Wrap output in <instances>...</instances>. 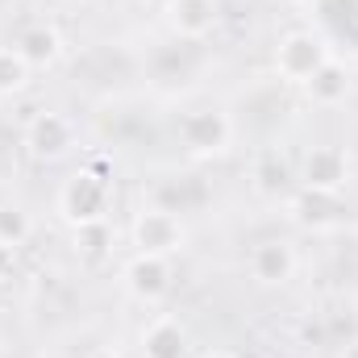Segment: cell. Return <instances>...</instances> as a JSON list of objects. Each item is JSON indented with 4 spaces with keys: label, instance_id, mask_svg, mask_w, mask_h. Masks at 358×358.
<instances>
[{
    "label": "cell",
    "instance_id": "cell-20",
    "mask_svg": "<svg viewBox=\"0 0 358 358\" xmlns=\"http://www.w3.org/2000/svg\"><path fill=\"white\" fill-rule=\"evenodd\" d=\"M200 358H238V355H234V350H204Z\"/></svg>",
    "mask_w": 358,
    "mask_h": 358
},
{
    "label": "cell",
    "instance_id": "cell-4",
    "mask_svg": "<svg viewBox=\"0 0 358 358\" xmlns=\"http://www.w3.org/2000/svg\"><path fill=\"white\" fill-rule=\"evenodd\" d=\"M129 242H134V255H159V259H176L187 242V225L176 213H163V208H142L134 221H129Z\"/></svg>",
    "mask_w": 358,
    "mask_h": 358
},
{
    "label": "cell",
    "instance_id": "cell-12",
    "mask_svg": "<svg viewBox=\"0 0 358 358\" xmlns=\"http://www.w3.org/2000/svg\"><path fill=\"white\" fill-rule=\"evenodd\" d=\"M13 46H17V55H21L34 71H46V67H55V63L63 59V38H59V29L46 25V21L25 25Z\"/></svg>",
    "mask_w": 358,
    "mask_h": 358
},
{
    "label": "cell",
    "instance_id": "cell-7",
    "mask_svg": "<svg viewBox=\"0 0 358 358\" xmlns=\"http://www.w3.org/2000/svg\"><path fill=\"white\" fill-rule=\"evenodd\" d=\"M121 283L138 304H159L176 287V267L171 259H159V255H134L121 267Z\"/></svg>",
    "mask_w": 358,
    "mask_h": 358
},
{
    "label": "cell",
    "instance_id": "cell-6",
    "mask_svg": "<svg viewBox=\"0 0 358 358\" xmlns=\"http://www.w3.org/2000/svg\"><path fill=\"white\" fill-rule=\"evenodd\" d=\"M296 183L304 192H325V196H342L350 183V159L342 146H313L304 150L300 167H296Z\"/></svg>",
    "mask_w": 358,
    "mask_h": 358
},
{
    "label": "cell",
    "instance_id": "cell-9",
    "mask_svg": "<svg viewBox=\"0 0 358 358\" xmlns=\"http://www.w3.org/2000/svg\"><path fill=\"white\" fill-rule=\"evenodd\" d=\"M208 200H213V187L200 176H167L150 187V208H163V213H176V217L204 208Z\"/></svg>",
    "mask_w": 358,
    "mask_h": 358
},
{
    "label": "cell",
    "instance_id": "cell-16",
    "mask_svg": "<svg viewBox=\"0 0 358 358\" xmlns=\"http://www.w3.org/2000/svg\"><path fill=\"white\" fill-rule=\"evenodd\" d=\"M34 80V67L17 55V46H0V96H21Z\"/></svg>",
    "mask_w": 358,
    "mask_h": 358
},
{
    "label": "cell",
    "instance_id": "cell-14",
    "mask_svg": "<svg viewBox=\"0 0 358 358\" xmlns=\"http://www.w3.org/2000/svg\"><path fill=\"white\" fill-rule=\"evenodd\" d=\"M304 92H308V100H313L317 108H338V104L350 96V71H346L338 59H329V63L304 84Z\"/></svg>",
    "mask_w": 358,
    "mask_h": 358
},
{
    "label": "cell",
    "instance_id": "cell-3",
    "mask_svg": "<svg viewBox=\"0 0 358 358\" xmlns=\"http://www.w3.org/2000/svg\"><path fill=\"white\" fill-rule=\"evenodd\" d=\"M329 59H334V55H329L325 38L313 34V29H287V34L275 42V76L287 80V84H300V88H304Z\"/></svg>",
    "mask_w": 358,
    "mask_h": 358
},
{
    "label": "cell",
    "instance_id": "cell-10",
    "mask_svg": "<svg viewBox=\"0 0 358 358\" xmlns=\"http://www.w3.org/2000/svg\"><path fill=\"white\" fill-rule=\"evenodd\" d=\"M167 13V25L179 42H200L217 29V0H167L163 4Z\"/></svg>",
    "mask_w": 358,
    "mask_h": 358
},
{
    "label": "cell",
    "instance_id": "cell-15",
    "mask_svg": "<svg viewBox=\"0 0 358 358\" xmlns=\"http://www.w3.org/2000/svg\"><path fill=\"white\" fill-rule=\"evenodd\" d=\"M287 183H292V171H287L283 155L279 150H263L255 159V187L263 196H279V192H287Z\"/></svg>",
    "mask_w": 358,
    "mask_h": 358
},
{
    "label": "cell",
    "instance_id": "cell-17",
    "mask_svg": "<svg viewBox=\"0 0 358 358\" xmlns=\"http://www.w3.org/2000/svg\"><path fill=\"white\" fill-rule=\"evenodd\" d=\"M29 234H34V221H29V213L21 204H0V242L21 250L29 242Z\"/></svg>",
    "mask_w": 358,
    "mask_h": 358
},
{
    "label": "cell",
    "instance_id": "cell-21",
    "mask_svg": "<svg viewBox=\"0 0 358 358\" xmlns=\"http://www.w3.org/2000/svg\"><path fill=\"white\" fill-rule=\"evenodd\" d=\"M342 358H358V338L350 342V346H346V350H342Z\"/></svg>",
    "mask_w": 358,
    "mask_h": 358
},
{
    "label": "cell",
    "instance_id": "cell-5",
    "mask_svg": "<svg viewBox=\"0 0 358 358\" xmlns=\"http://www.w3.org/2000/svg\"><path fill=\"white\" fill-rule=\"evenodd\" d=\"M76 146H80V129H76V121H71L67 113L46 108V113H38V117L25 125V150H29L38 163H59V159H67Z\"/></svg>",
    "mask_w": 358,
    "mask_h": 358
},
{
    "label": "cell",
    "instance_id": "cell-19",
    "mask_svg": "<svg viewBox=\"0 0 358 358\" xmlns=\"http://www.w3.org/2000/svg\"><path fill=\"white\" fill-rule=\"evenodd\" d=\"M88 358H125V355H121V350H113V346H96Z\"/></svg>",
    "mask_w": 358,
    "mask_h": 358
},
{
    "label": "cell",
    "instance_id": "cell-1",
    "mask_svg": "<svg viewBox=\"0 0 358 358\" xmlns=\"http://www.w3.org/2000/svg\"><path fill=\"white\" fill-rule=\"evenodd\" d=\"M108 167L104 163H88L80 171L63 179L59 187V217L76 229H88V225H104L108 217V204H113V183H108Z\"/></svg>",
    "mask_w": 358,
    "mask_h": 358
},
{
    "label": "cell",
    "instance_id": "cell-8",
    "mask_svg": "<svg viewBox=\"0 0 358 358\" xmlns=\"http://www.w3.org/2000/svg\"><path fill=\"white\" fill-rule=\"evenodd\" d=\"M246 267L259 287H283L296 275V246L287 238H263V242H255Z\"/></svg>",
    "mask_w": 358,
    "mask_h": 358
},
{
    "label": "cell",
    "instance_id": "cell-18",
    "mask_svg": "<svg viewBox=\"0 0 358 358\" xmlns=\"http://www.w3.org/2000/svg\"><path fill=\"white\" fill-rule=\"evenodd\" d=\"M13 271H17V250L0 242V283H8V279H13Z\"/></svg>",
    "mask_w": 358,
    "mask_h": 358
},
{
    "label": "cell",
    "instance_id": "cell-13",
    "mask_svg": "<svg viewBox=\"0 0 358 358\" xmlns=\"http://www.w3.org/2000/svg\"><path fill=\"white\" fill-rule=\"evenodd\" d=\"M292 213L308 229H329V225L342 221V196H325V192H304L300 187L292 196Z\"/></svg>",
    "mask_w": 358,
    "mask_h": 358
},
{
    "label": "cell",
    "instance_id": "cell-2",
    "mask_svg": "<svg viewBox=\"0 0 358 358\" xmlns=\"http://www.w3.org/2000/svg\"><path fill=\"white\" fill-rule=\"evenodd\" d=\"M179 146L192 159H221L234 146V117L225 108H187L179 117Z\"/></svg>",
    "mask_w": 358,
    "mask_h": 358
},
{
    "label": "cell",
    "instance_id": "cell-11",
    "mask_svg": "<svg viewBox=\"0 0 358 358\" xmlns=\"http://www.w3.org/2000/svg\"><path fill=\"white\" fill-rule=\"evenodd\" d=\"M138 346H142V358H187L192 355V338H187L179 317H155L142 329Z\"/></svg>",
    "mask_w": 358,
    "mask_h": 358
}]
</instances>
